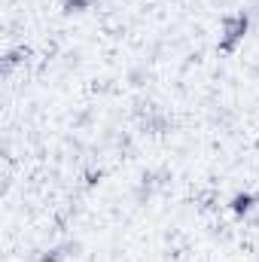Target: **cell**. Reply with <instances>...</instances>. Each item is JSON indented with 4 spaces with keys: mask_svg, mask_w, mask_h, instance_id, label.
Masks as SVG:
<instances>
[{
    "mask_svg": "<svg viewBox=\"0 0 259 262\" xmlns=\"http://www.w3.org/2000/svg\"><path fill=\"white\" fill-rule=\"evenodd\" d=\"M247 31H250V15L247 12H232V15H226L223 18V25H220V40H217V49L220 52H235L238 46H241V40L247 37Z\"/></svg>",
    "mask_w": 259,
    "mask_h": 262,
    "instance_id": "cell-1",
    "label": "cell"
},
{
    "mask_svg": "<svg viewBox=\"0 0 259 262\" xmlns=\"http://www.w3.org/2000/svg\"><path fill=\"white\" fill-rule=\"evenodd\" d=\"M253 207H256V198L250 195V192H238V195L232 198V210H235L238 216H247Z\"/></svg>",
    "mask_w": 259,
    "mask_h": 262,
    "instance_id": "cell-2",
    "label": "cell"
},
{
    "mask_svg": "<svg viewBox=\"0 0 259 262\" xmlns=\"http://www.w3.org/2000/svg\"><path fill=\"white\" fill-rule=\"evenodd\" d=\"M21 55H25V49H15V52H9V55H6V61H3V73H12V67L21 61Z\"/></svg>",
    "mask_w": 259,
    "mask_h": 262,
    "instance_id": "cell-3",
    "label": "cell"
},
{
    "mask_svg": "<svg viewBox=\"0 0 259 262\" xmlns=\"http://www.w3.org/2000/svg\"><path fill=\"white\" fill-rule=\"evenodd\" d=\"M89 6H92V0H64V12H82Z\"/></svg>",
    "mask_w": 259,
    "mask_h": 262,
    "instance_id": "cell-4",
    "label": "cell"
},
{
    "mask_svg": "<svg viewBox=\"0 0 259 262\" xmlns=\"http://www.w3.org/2000/svg\"><path fill=\"white\" fill-rule=\"evenodd\" d=\"M64 250H67V247H55V250H49V253L43 256V262H64L67 259Z\"/></svg>",
    "mask_w": 259,
    "mask_h": 262,
    "instance_id": "cell-5",
    "label": "cell"
}]
</instances>
